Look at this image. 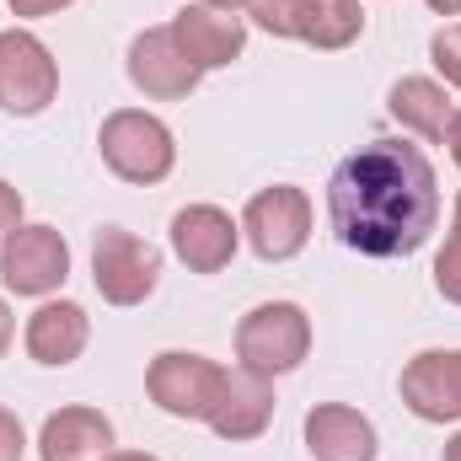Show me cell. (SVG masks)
I'll return each instance as SVG.
<instances>
[{
    "label": "cell",
    "instance_id": "1",
    "mask_svg": "<svg viewBox=\"0 0 461 461\" xmlns=\"http://www.w3.org/2000/svg\"><path fill=\"white\" fill-rule=\"evenodd\" d=\"M328 215L348 252L359 258H408L429 241L440 221V183L419 145L370 140L339 161L328 183Z\"/></svg>",
    "mask_w": 461,
    "mask_h": 461
},
{
    "label": "cell",
    "instance_id": "2",
    "mask_svg": "<svg viewBox=\"0 0 461 461\" xmlns=\"http://www.w3.org/2000/svg\"><path fill=\"white\" fill-rule=\"evenodd\" d=\"M312 354V317L295 301H263L236 322V359L258 375H290Z\"/></svg>",
    "mask_w": 461,
    "mask_h": 461
},
{
    "label": "cell",
    "instance_id": "3",
    "mask_svg": "<svg viewBox=\"0 0 461 461\" xmlns=\"http://www.w3.org/2000/svg\"><path fill=\"white\" fill-rule=\"evenodd\" d=\"M97 145H103L108 172L123 177V183H140V188L161 183V177L177 167V140H172V129L156 113H145V108H118V113H108Z\"/></svg>",
    "mask_w": 461,
    "mask_h": 461
},
{
    "label": "cell",
    "instance_id": "4",
    "mask_svg": "<svg viewBox=\"0 0 461 461\" xmlns=\"http://www.w3.org/2000/svg\"><path fill=\"white\" fill-rule=\"evenodd\" d=\"M221 386H226V365H215L204 354H188V348H167L145 370L150 402L172 419H204L210 424V413L221 402Z\"/></svg>",
    "mask_w": 461,
    "mask_h": 461
},
{
    "label": "cell",
    "instance_id": "5",
    "mask_svg": "<svg viewBox=\"0 0 461 461\" xmlns=\"http://www.w3.org/2000/svg\"><path fill=\"white\" fill-rule=\"evenodd\" d=\"M92 285L108 306H140L161 285V252L123 226H103L92 241Z\"/></svg>",
    "mask_w": 461,
    "mask_h": 461
},
{
    "label": "cell",
    "instance_id": "6",
    "mask_svg": "<svg viewBox=\"0 0 461 461\" xmlns=\"http://www.w3.org/2000/svg\"><path fill=\"white\" fill-rule=\"evenodd\" d=\"M241 230H247V241H252V252L263 263H290L312 241V199H306V188L274 183V188L252 194L247 210H241Z\"/></svg>",
    "mask_w": 461,
    "mask_h": 461
},
{
    "label": "cell",
    "instance_id": "7",
    "mask_svg": "<svg viewBox=\"0 0 461 461\" xmlns=\"http://www.w3.org/2000/svg\"><path fill=\"white\" fill-rule=\"evenodd\" d=\"M59 97V65L43 38L11 27L0 32V113L32 118Z\"/></svg>",
    "mask_w": 461,
    "mask_h": 461
},
{
    "label": "cell",
    "instance_id": "8",
    "mask_svg": "<svg viewBox=\"0 0 461 461\" xmlns=\"http://www.w3.org/2000/svg\"><path fill=\"white\" fill-rule=\"evenodd\" d=\"M0 279L16 295H54L70 279V247L54 226H16L0 247Z\"/></svg>",
    "mask_w": 461,
    "mask_h": 461
},
{
    "label": "cell",
    "instance_id": "9",
    "mask_svg": "<svg viewBox=\"0 0 461 461\" xmlns=\"http://www.w3.org/2000/svg\"><path fill=\"white\" fill-rule=\"evenodd\" d=\"M402 408L424 424L461 419V348H424L402 365Z\"/></svg>",
    "mask_w": 461,
    "mask_h": 461
},
{
    "label": "cell",
    "instance_id": "10",
    "mask_svg": "<svg viewBox=\"0 0 461 461\" xmlns=\"http://www.w3.org/2000/svg\"><path fill=\"white\" fill-rule=\"evenodd\" d=\"M172 38H177V49L188 54V65L204 76V70H226L230 59H241V49H247V22H241L236 11L188 0V5L172 16Z\"/></svg>",
    "mask_w": 461,
    "mask_h": 461
},
{
    "label": "cell",
    "instance_id": "11",
    "mask_svg": "<svg viewBox=\"0 0 461 461\" xmlns=\"http://www.w3.org/2000/svg\"><path fill=\"white\" fill-rule=\"evenodd\" d=\"M129 81L156 97V103H177L199 86V70L188 65V54L177 49L172 38V22L167 27H145L134 43H129Z\"/></svg>",
    "mask_w": 461,
    "mask_h": 461
},
{
    "label": "cell",
    "instance_id": "12",
    "mask_svg": "<svg viewBox=\"0 0 461 461\" xmlns=\"http://www.w3.org/2000/svg\"><path fill=\"white\" fill-rule=\"evenodd\" d=\"M236 241H241V226L215 204H188L172 215V252L194 274H221L236 258Z\"/></svg>",
    "mask_w": 461,
    "mask_h": 461
},
{
    "label": "cell",
    "instance_id": "13",
    "mask_svg": "<svg viewBox=\"0 0 461 461\" xmlns=\"http://www.w3.org/2000/svg\"><path fill=\"white\" fill-rule=\"evenodd\" d=\"M38 456L43 461H103L113 456V419L103 408H59L38 429Z\"/></svg>",
    "mask_w": 461,
    "mask_h": 461
},
{
    "label": "cell",
    "instance_id": "14",
    "mask_svg": "<svg viewBox=\"0 0 461 461\" xmlns=\"http://www.w3.org/2000/svg\"><path fill=\"white\" fill-rule=\"evenodd\" d=\"M274 424V381L258 375V370H226V386H221V402L210 413V429L221 440H258L263 429Z\"/></svg>",
    "mask_w": 461,
    "mask_h": 461
},
{
    "label": "cell",
    "instance_id": "15",
    "mask_svg": "<svg viewBox=\"0 0 461 461\" xmlns=\"http://www.w3.org/2000/svg\"><path fill=\"white\" fill-rule=\"evenodd\" d=\"M306 451L317 461H375V424L348 402H317L306 413Z\"/></svg>",
    "mask_w": 461,
    "mask_h": 461
},
{
    "label": "cell",
    "instance_id": "16",
    "mask_svg": "<svg viewBox=\"0 0 461 461\" xmlns=\"http://www.w3.org/2000/svg\"><path fill=\"white\" fill-rule=\"evenodd\" d=\"M92 339V317L76 306V301H43L32 317H27V354L38 365H76L81 348Z\"/></svg>",
    "mask_w": 461,
    "mask_h": 461
},
{
    "label": "cell",
    "instance_id": "17",
    "mask_svg": "<svg viewBox=\"0 0 461 461\" xmlns=\"http://www.w3.org/2000/svg\"><path fill=\"white\" fill-rule=\"evenodd\" d=\"M386 108H392V118H397L402 129H413V134H424V140H446V123L456 113L451 97H446V86L429 81V76H402V81L392 86Z\"/></svg>",
    "mask_w": 461,
    "mask_h": 461
},
{
    "label": "cell",
    "instance_id": "18",
    "mask_svg": "<svg viewBox=\"0 0 461 461\" xmlns=\"http://www.w3.org/2000/svg\"><path fill=\"white\" fill-rule=\"evenodd\" d=\"M365 32V5L359 0H306L301 5V22H295V38L312 43V49H348L354 38Z\"/></svg>",
    "mask_w": 461,
    "mask_h": 461
},
{
    "label": "cell",
    "instance_id": "19",
    "mask_svg": "<svg viewBox=\"0 0 461 461\" xmlns=\"http://www.w3.org/2000/svg\"><path fill=\"white\" fill-rule=\"evenodd\" d=\"M435 290L451 306H461V194H456V215H451V236H446V247L435 258Z\"/></svg>",
    "mask_w": 461,
    "mask_h": 461
},
{
    "label": "cell",
    "instance_id": "20",
    "mask_svg": "<svg viewBox=\"0 0 461 461\" xmlns=\"http://www.w3.org/2000/svg\"><path fill=\"white\" fill-rule=\"evenodd\" d=\"M301 5H306V0H241V11H247L263 32H274V38H295Z\"/></svg>",
    "mask_w": 461,
    "mask_h": 461
},
{
    "label": "cell",
    "instance_id": "21",
    "mask_svg": "<svg viewBox=\"0 0 461 461\" xmlns=\"http://www.w3.org/2000/svg\"><path fill=\"white\" fill-rule=\"evenodd\" d=\"M429 59H435V70L446 76V86L461 92V22H446V27L429 38Z\"/></svg>",
    "mask_w": 461,
    "mask_h": 461
},
{
    "label": "cell",
    "instance_id": "22",
    "mask_svg": "<svg viewBox=\"0 0 461 461\" xmlns=\"http://www.w3.org/2000/svg\"><path fill=\"white\" fill-rule=\"evenodd\" d=\"M27 456V435H22V419L11 408H0V461H22Z\"/></svg>",
    "mask_w": 461,
    "mask_h": 461
},
{
    "label": "cell",
    "instance_id": "23",
    "mask_svg": "<svg viewBox=\"0 0 461 461\" xmlns=\"http://www.w3.org/2000/svg\"><path fill=\"white\" fill-rule=\"evenodd\" d=\"M16 226H22V194L0 177V247L11 241V230H16Z\"/></svg>",
    "mask_w": 461,
    "mask_h": 461
},
{
    "label": "cell",
    "instance_id": "24",
    "mask_svg": "<svg viewBox=\"0 0 461 461\" xmlns=\"http://www.w3.org/2000/svg\"><path fill=\"white\" fill-rule=\"evenodd\" d=\"M5 5H11V16H54V11H65L76 0H5Z\"/></svg>",
    "mask_w": 461,
    "mask_h": 461
},
{
    "label": "cell",
    "instance_id": "25",
    "mask_svg": "<svg viewBox=\"0 0 461 461\" xmlns=\"http://www.w3.org/2000/svg\"><path fill=\"white\" fill-rule=\"evenodd\" d=\"M446 145H451V161L461 167V108L451 113V123H446Z\"/></svg>",
    "mask_w": 461,
    "mask_h": 461
},
{
    "label": "cell",
    "instance_id": "26",
    "mask_svg": "<svg viewBox=\"0 0 461 461\" xmlns=\"http://www.w3.org/2000/svg\"><path fill=\"white\" fill-rule=\"evenodd\" d=\"M11 339H16V317H11V306L0 301V354L11 348Z\"/></svg>",
    "mask_w": 461,
    "mask_h": 461
},
{
    "label": "cell",
    "instance_id": "27",
    "mask_svg": "<svg viewBox=\"0 0 461 461\" xmlns=\"http://www.w3.org/2000/svg\"><path fill=\"white\" fill-rule=\"evenodd\" d=\"M435 16H461V0H424Z\"/></svg>",
    "mask_w": 461,
    "mask_h": 461
},
{
    "label": "cell",
    "instance_id": "28",
    "mask_svg": "<svg viewBox=\"0 0 461 461\" xmlns=\"http://www.w3.org/2000/svg\"><path fill=\"white\" fill-rule=\"evenodd\" d=\"M103 461H161V456H150V451H113V456H103Z\"/></svg>",
    "mask_w": 461,
    "mask_h": 461
},
{
    "label": "cell",
    "instance_id": "29",
    "mask_svg": "<svg viewBox=\"0 0 461 461\" xmlns=\"http://www.w3.org/2000/svg\"><path fill=\"white\" fill-rule=\"evenodd\" d=\"M446 461H461V429L451 435V440H446Z\"/></svg>",
    "mask_w": 461,
    "mask_h": 461
},
{
    "label": "cell",
    "instance_id": "30",
    "mask_svg": "<svg viewBox=\"0 0 461 461\" xmlns=\"http://www.w3.org/2000/svg\"><path fill=\"white\" fill-rule=\"evenodd\" d=\"M199 5H221V11H236L241 0H199Z\"/></svg>",
    "mask_w": 461,
    "mask_h": 461
}]
</instances>
